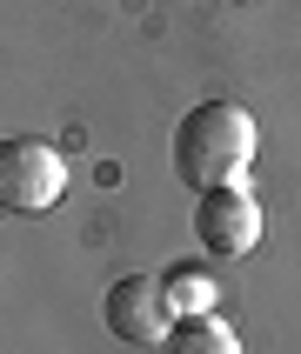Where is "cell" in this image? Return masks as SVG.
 Segmentation results:
<instances>
[{
  "label": "cell",
  "mask_w": 301,
  "mask_h": 354,
  "mask_svg": "<svg viewBox=\"0 0 301 354\" xmlns=\"http://www.w3.org/2000/svg\"><path fill=\"white\" fill-rule=\"evenodd\" d=\"M255 160V120L235 100H201L174 127V174L188 187H235Z\"/></svg>",
  "instance_id": "1"
},
{
  "label": "cell",
  "mask_w": 301,
  "mask_h": 354,
  "mask_svg": "<svg viewBox=\"0 0 301 354\" xmlns=\"http://www.w3.org/2000/svg\"><path fill=\"white\" fill-rule=\"evenodd\" d=\"M161 354H241V335L208 308V315H181L161 341Z\"/></svg>",
  "instance_id": "5"
},
{
  "label": "cell",
  "mask_w": 301,
  "mask_h": 354,
  "mask_svg": "<svg viewBox=\"0 0 301 354\" xmlns=\"http://www.w3.org/2000/svg\"><path fill=\"white\" fill-rule=\"evenodd\" d=\"M100 321H107V335L127 341V348H161L167 328H174V308L161 295V274H120L100 301Z\"/></svg>",
  "instance_id": "4"
},
{
  "label": "cell",
  "mask_w": 301,
  "mask_h": 354,
  "mask_svg": "<svg viewBox=\"0 0 301 354\" xmlns=\"http://www.w3.org/2000/svg\"><path fill=\"white\" fill-rule=\"evenodd\" d=\"M161 295H167L174 321H181V315H208V308H215V281H208V274H194L188 261H174V268L161 274Z\"/></svg>",
  "instance_id": "6"
},
{
  "label": "cell",
  "mask_w": 301,
  "mask_h": 354,
  "mask_svg": "<svg viewBox=\"0 0 301 354\" xmlns=\"http://www.w3.org/2000/svg\"><path fill=\"white\" fill-rule=\"evenodd\" d=\"M0 214H7V207H0Z\"/></svg>",
  "instance_id": "7"
},
{
  "label": "cell",
  "mask_w": 301,
  "mask_h": 354,
  "mask_svg": "<svg viewBox=\"0 0 301 354\" xmlns=\"http://www.w3.org/2000/svg\"><path fill=\"white\" fill-rule=\"evenodd\" d=\"M67 187V160L34 134L0 140V207L7 214H47Z\"/></svg>",
  "instance_id": "2"
},
{
  "label": "cell",
  "mask_w": 301,
  "mask_h": 354,
  "mask_svg": "<svg viewBox=\"0 0 301 354\" xmlns=\"http://www.w3.org/2000/svg\"><path fill=\"white\" fill-rule=\"evenodd\" d=\"M194 241H201V254H215V261H241V254H255V241H261V207L248 187H201L194 201Z\"/></svg>",
  "instance_id": "3"
}]
</instances>
